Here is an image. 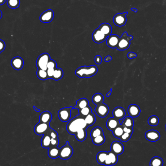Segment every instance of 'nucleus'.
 I'll return each instance as SVG.
<instances>
[{
    "instance_id": "473e14b6",
    "label": "nucleus",
    "mask_w": 166,
    "mask_h": 166,
    "mask_svg": "<svg viewBox=\"0 0 166 166\" xmlns=\"http://www.w3.org/2000/svg\"><path fill=\"white\" fill-rule=\"evenodd\" d=\"M113 134L115 138H117V139H120L121 138V136L123 134V127L121 126V124L120 126H118L115 129H114L112 131Z\"/></svg>"
},
{
    "instance_id": "f8f14e48",
    "label": "nucleus",
    "mask_w": 166,
    "mask_h": 166,
    "mask_svg": "<svg viewBox=\"0 0 166 166\" xmlns=\"http://www.w3.org/2000/svg\"><path fill=\"white\" fill-rule=\"evenodd\" d=\"M145 138L151 142H156L160 139V134L155 130H148L145 133Z\"/></svg>"
},
{
    "instance_id": "2f4dec72",
    "label": "nucleus",
    "mask_w": 166,
    "mask_h": 166,
    "mask_svg": "<svg viewBox=\"0 0 166 166\" xmlns=\"http://www.w3.org/2000/svg\"><path fill=\"white\" fill-rule=\"evenodd\" d=\"M92 140L94 144L99 146V145H102L104 143L105 141H106V138H105L104 134H103L99 135L96 138H93V139H92Z\"/></svg>"
},
{
    "instance_id": "58836bf2",
    "label": "nucleus",
    "mask_w": 166,
    "mask_h": 166,
    "mask_svg": "<svg viewBox=\"0 0 166 166\" xmlns=\"http://www.w3.org/2000/svg\"><path fill=\"white\" fill-rule=\"evenodd\" d=\"M46 135H49L51 139H59V135H58L57 132L54 130L53 129L51 128L50 129L48 133Z\"/></svg>"
},
{
    "instance_id": "a18cd8bd",
    "label": "nucleus",
    "mask_w": 166,
    "mask_h": 166,
    "mask_svg": "<svg viewBox=\"0 0 166 166\" xmlns=\"http://www.w3.org/2000/svg\"><path fill=\"white\" fill-rule=\"evenodd\" d=\"M6 48V43L2 40H0V53L5 50Z\"/></svg>"
},
{
    "instance_id": "49530a36",
    "label": "nucleus",
    "mask_w": 166,
    "mask_h": 166,
    "mask_svg": "<svg viewBox=\"0 0 166 166\" xmlns=\"http://www.w3.org/2000/svg\"><path fill=\"white\" fill-rule=\"evenodd\" d=\"M54 70L55 69H47L46 70L48 79H52L54 74Z\"/></svg>"
},
{
    "instance_id": "ddd939ff",
    "label": "nucleus",
    "mask_w": 166,
    "mask_h": 166,
    "mask_svg": "<svg viewBox=\"0 0 166 166\" xmlns=\"http://www.w3.org/2000/svg\"><path fill=\"white\" fill-rule=\"evenodd\" d=\"M124 148L123 144L118 141H114L111 145V151L117 155L122 154L124 152Z\"/></svg>"
},
{
    "instance_id": "7ed1b4c3",
    "label": "nucleus",
    "mask_w": 166,
    "mask_h": 166,
    "mask_svg": "<svg viewBox=\"0 0 166 166\" xmlns=\"http://www.w3.org/2000/svg\"><path fill=\"white\" fill-rule=\"evenodd\" d=\"M133 39L132 36L128 35L126 32H124L120 38L117 49L119 51H125L130 47L131 40Z\"/></svg>"
},
{
    "instance_id": "a19ab883",
    "label": "nucleus",
    "mask_w": 166,
    "mask_h": 166,
    "mask_svg": "<svg viewBox=\"0 0 166 166\" xmlns=\"http://www.w3.org/2000/svg\"><path fill=\"white\" fill-rule=\"evenodd\" d=\"M57 68V63L54 60L51 59L47 64V69H55Z\"/></svg>"
},
{
    "instance_id": "423d86ee",
    "label": "nucleus",
    "mask_w": 166,
    "mask_h": 166,
    "mask_svg": "<svg viewBox=\"0 0 166 166\" xmlns=\"http://www.w3.org/2000/svg\"><path fill=\"white\" fill-rule=\"evenodd\" d=\"M73 107H65L60 109L58 112V116L59 119L62 122H68L71 118V112Z\"/></svg>"
},
{
    "instance_id": "9d476101",
    "label": "nucleus",
    "mask_w": 166,
    "mask_h": 166,
    "mask_svg": "<svg viewBox=\"0 0 166 166\" xmlns=\"http://www.w3.org/2000/svg\"><path fill=\"white\" fill-rule=\"evenodd\" d=\"M92 38L94 42L99 44L104 42L107 37L99 28H97L93 33Z\"/></svg>"
},
{
    "instance_id": "4d7b16f0",
    "label": "nucleus",
    "mask_w": 166,
    "mask_h": 166,
    "mask_svg": "<svg viewBox=\"0 0 166 166\" xmlns=\"http://www.w3.org/2000/svg\"></svg>"
},
{
    "instance_id": "393cba45",
    "label": "nucleus",
    "mask_w": 166,
    "mask_h": 166,
    "mask_svg": "<svg viewBox=\"0 0 166 166\" xmlns=\"http://www.w3.org/2000/svg\"><path fill=\"white\" fill-rule=\"evenodd\" d=\"M92 101L94 104L97 106L101 103H103L104 101V97L100 93H97L93 96Z\"/></svg>"
},
{
    "instance_id": "f03ea898",
    "label": "nucleus",
    "mask_w": 166,
    "mask_h": 166,
    "mask_svg": "<svg viewBox=\"0 0 166 166\" xmlns=\"http://www.w3.org/2000/svg\"><path fill=\"white\" fill-rule=\"evenodd\" d=\"M98 72V68L95 65L90 66H82L75 70V74L78 77L83 78H90L96 75Z\"/></svg>"
},
{
    "instance_id": "79ce46f5",
    "label": "nucleus",
    "mask_w": 166,
    "mask_h": 166,
    "mask_svg": "<svg viewBox=\"0 0 166 166\" xmlns=\"http://www.w3.org/2000/svg\"><path fill=\"white\" fill-rule=\"evenodd\" d=\"M59 144V139H51V146L50 147H57Z\"/></svg>"
},
{
    "instance_id": "aec40b11",
    "label": "nucleus",
    "mask_w": 166,
    "mask_h": 166,
    "mask_svg": "<svg viewBox=\"0 0 166 166\" xmlns=\"http://www.w3.org/2000/svg\"><path fill=\"white\" fill-rule=\"evenodd\" d=\"M52 115L49 111H45L41 113L40 115V122H43L45 123H50L51 121H52Z\"/></svg>"
},
{
    "instance_id": "4468645a",
    "label": "nucleus",
    "mask_w": 166,
    "mask_h": 166,
    "mask_svg": "<svg viewBox=\"0 0 166 166\" xmlns=\"http://www.w3.org/2000/svg\"><path fill=\"white\" fill-rule=\"evenodd\" d=\"M120 37L117 35H111L108 36L107 40V44L110 48H117Z\"/></svg>"
},
{
    "instance_id": "de8ad7c7",
    "label": "nucleus",
    "mask_w": 166,
    "mask_h": 166,
    "mask_svg": "<svg viewBox=\"0 0 166 166\" xmlns=\"http://www.w3.org/2000/svg\"><path fill=\"white\" fill-rule=\"evenodd\" d=\"M127 57L129 59H135V57H137V55L134 52H129L127 54Z\"/></svg>"
},
{
    "instance_id": "c9c22d12",
    "label": "nucleus",
    "mask_w": 166,
    "mask_h": 166,
    "mask_svg": "<svg viewBox=\"0 0 166 166\" xmlns=\"http://www.w3.org/2000/svg\"><path fill=\"white\" fill-rule=\"evenodd\" d=\"M159 122V119L156 116L153 115L149 118L148 123L152 126H156Z\"/></svg>"
},
{
    "instance_id": "864d4df0",
    "label": "nucleus",
    "mask_w": 166,
    "mask_h": 166,
    "mask_svg": "<svg viewBox=\"0 0 166 166\" xmlns=\"http://www.w3.org/2000/svg\"><path fill=\"white\" fill-rule=\"evenodd\" d=\"M33 108H34V110H35L36 111V112H40V109H38V108H37L36 107H35V106H34L33 107Z\"/></svg>"
},
{
    "instance_id": "f257e3e1",
    "label": "nucleus",
    "mask_w": 166,
    "mask_h": 166,
    "mask_svg": "<svg viewBox=\"0 0 166 166\" xmlns=\"http://www.w3.org/2000/svg\"><path fill=\"white\" fill-rule=\"evenodd\" d=\"M88 127V126L85 122L84 118L78 115L76 117L69 120L66 126V129L69 133L74 135L79 130L82 129H87Z\"/></svg>"
},
{
    "instance_id": "a878e982",
    "label": "nucleus",
    "mask_w": 166,
    "mask_h": 166,
    "mask_svg": "<svg viewBox=\"0 0 166 166\" xmlns=\"http://www.w3.org/2000/svg\"><path fill=\"white\" fill-rule=\"evenodd\" d=\"M51 138L48 135H44L41 141V144L43 148L48 149L51 146Z\"/></svg>"
},
{
    "instance_id": "1a4fd4ad",
    "label": "nucleus",
    "mask_w": 166,
    "mask_h": 166,
    "mask_svg": "<svg viewBox=\"0 0 166 166\" xmlns=\"http://www.w3.org/2000/svg\"><path fill=\"white\" fill-rule=\"evenodd\" d=\"M94 111L96 112V114L101 117V118H105L108 114L109 112V108L107 105L105 103H101L100 105L96 106Z\"/></svg>"
},
{
    "instance_id": "9b49d317",
    "label": "nucleus",
    "mask_w": 166,
    "mask_h": 166,
    "mask_svg": "<svg viewBox=\"0 0 166 166\" xmlns=\"http://www.w3.org/2000/svg\"><path fill=\"white\" fill-rule=\"evenodd\" d=\"M54 18V12L52 9H48L42 13L40 16V20L43 23H49Z\"/></svg>"
},
{
    "instance_id": "39448f33",
    "label": "nucleus",
    "mask_w": 166,
    "mask_h": 166,
    "mask_svg": "<svg viewBox=\"0 0 166 166\" xmlns=\"http://www.w3.org/2000/svg\"><path fill=\"white\" fill-rule=\"evenodd\" d=\"M74 150L70 146L69 141L66 142V144L60 149L59 156L61 159L67 160L70 159L73 155Z\"/></svg>"
},
{
    "instance_id": "f3484780",
    "label": "nucleus",
    "mask_w": 166,
    "mask_h": 166,
    "mask_svg": "<svg viewBox=\"0 0 166 166\" xmlns=\"http://www.w3.org/2000/svg\"><path fill=\"white\" fill-rule=\"evenodd\" d=\"M113 116L116 119L120 121L122 120L126 117V111L121 107H117L113 111Z\"/></svg>"
},
{
    "instance_id": "13d9d810",
    "label": "nucleus",
    "mask_w": 166,
    "mask_h": 166,
    "mask_svg": "<svg viewBox=\"0 0 166 166\" xmlns=\"http://www.w3.org/2000/svg\"></svg>"
},
{
    "instance_id": "09e8293b",
    "label": "nucleus",
    "mask_w": 166,
    "mask_h": 166,
    "mask_svg": "<svg viewBox=\"0 0 166 166\" xmlns=\"http://www.w3.org/2000/svg\"><path fill=\"white\" fill-rule=\"evenodd\" d=\"M104 165H105V166H112V163H111V160H110L109 156H108V155L107 156L106 161H105Z\"/></svg>"
},
{
    "instance_id": "72a5a7b5",
    "label": "nucleus",
    "mask_w": 166,
    "mask_h": 166,
    "mask_svg": "<svg viewBox=\"0 0 166 166\" xmlns=\"http://www.w3.org/2000/svg\"><path fill=\"white\" fill-rule=\"evenodd\" d=\"M36 74H37L38 78L41 80H46L48 79L46 70L38 69V70L36 72Z\"/></svg>"
},
{
    "instance_id": "412c9836",
    "label": "nucleus",
    "mask_w": 166,
    "mask_h": 166,
    "mask_svg": "<svg viewBox=\"0 0 166 166\" xmlns=\"http://www.w3.org/2000/svg\"><path fill=\"white\" fill-rule=\"evenodd\" d=\"M89 106V103L88 100L85 98H82L77 101L76 105L73 107V109L79 110Z\"/></svg>"
},
{
    "instance_id": "dca6fc26",
    "label": "nucleus",
    "mask_w": 166,
    "mask_h": 166,
    "mask_svg": "<svg viewBox=\"0 0 166 166\" xmlns=\"http://www.w3.org/2000/svg\"><path fill=\"white\" fill-rule=\"evenodd\" d=\"M11 66L16 70H21L24 65V61L21 57L16 56L14 57L11 61Z\"/></svg>"
},
{
    "instance_id": "ea45409f",
    "label": "nucleus",
    "mask_w": 166,
    "mask_h": 166,
    "mask_svg": "<svg viewBox=\"0 0 166 166\" xmlns=\"http://www.w3.org/2000/svg\"><path fill=\"white\" fill-rule=\"evenodd\" d=\"M131 136H132V135L124 132L123 134L121 136V138L119 139L122 142H126L130 140V139H131Z\"/></svg>"
},
{
    "instance_id": "5fc2aeb1",
    "label": "nucleus",
    "mask_w": 166,
    "mask_h": 166,
    "mask_svg": "<svg viewBox=\"0 0 166 166\" xmlns=\"http://www.w3.org/2000/svg\"><path fill=\"white\" fill-rule=\"evenodd\" d=\"M131 10H132V11H134V12H135V13H136V12H138V9H136V8H131Z\"/></svg>"
},
{
    "instance_id": "4be33fe9",
    "label": "nucleus",
    "mask_w": 166,
    "mask_h": 166,
    "mask_svg": "<svg viewBox=\"0 0 166 166\" xmlns=\"http://www.w3.org/2000/svg\"><path fill=\"white\" fill-rule=\"evenodd\" d=\"M60 149L57 147H50L49 148L48 154L51 159H56L59 156Z\"/></svg>"
},
{
    "instance_id": "c03bdc74",
    "label": "nucleus",
    "mask_w": 166,
    "mask_h": 166,
    "mask_svg": "<svg viewBox=\"0 0 166 166\" xmlns=\"http://www.w3.org/2000/svg\"><path fill=\"white\" fill-rule=\"evenodd\" d=\"M95 62L96 63L97 65H100L101 64L102 62V56L100 55H96L94 59Z\"/></svg>"
},
{
    "instance_id": "4c0bfd02",
    "label": "nucleus",
    "mask_w": 166,
    "mask_h": 166,
    "mask_svg": "<svg viewBox=\"0 0 166 166\" xmlns=\"http://www.w3.org/2000/svg\"><path fill=\"white\" fill-rule=\"evenodd\" d=\"M108 155L109 156V159L111 160L112 165H115L117 164L118 160V155L115 154L114 153H113L111 151L108 152Z\"/></svg>"
},
{
    "instance_id": "e433bc0d",
    "label": "nucleus",
    "mask_w": 166,
    "mask_h": 166,
    "mask_svg": "<svg viewBox=\"0 0 166 166\" xmlns=\"http://www.w3.org/2000/svg\"><path fill=\"white\" fill-rule=\"evenodd\" d=\"M78 112H79V115L81 117L84 118L87 115L89 114L90 113L92 112V109L89 106L81 109V110H78Z\"/></svg>"
},
{
    "instance_id": "b1692460",
    "label": "nucleus",
    "mask_w": 166,
    "mask_h": 166,
    "mask_svg": "<svg viewBox=\"0 0 166 166\" xmlns=\"http://www.w3.org/2000/svg\"><path fill=\"white\" fill-rule=\"evenodd\" d=\"M107 155L108 152L106 151H101L98 153L96 156L97 162L101 165H104Z\"/></svg>"
},
{
    "instance_id": "6ab92c4d",
    "label": "nucleus",
    "mask_w": 166,
    "mask_h": 166,
    "mask_svg": "<svg viewBox=\"0 0 166 166\" xmlns=\"http://www.w3.org/2000/svg\"><path fill=\"white\" fill-rule=\"evenodd\" d=\"M98 28L107 37L111 35V33L112 32V28L111 25L109 23H106V22L101 24Z\"/></svg>"
},
{
    "instance_id": "37998d69",
    "label": "nucleus",
    "mask_w": 166,
    "mask_h": 166,
    "mask_svg": "<svg viewBox=\"0 0 166 166\" xmlns=\"http://www.w3.org/2000/svg\"><path fill=\"white\" fill-rule=\"evenodd\" d=\"M122 127H123V132L127 133L130 134L131 135L133 134V133L134 130L133 128L123 126H122Z\"/></svg>"
},
{
    "instance_id": "c756f323",
    "label": "nucleus",
    "mask_w": 166,
    "mask_h": 166,
    "mask_svg": "<svg viewBox=\"0 0 166 166\" xmlns=\"http://www.w3.org/2000/svg\"><path fill=\"white\" fill-rule=\"evenodd\" d=\"M164 161L159 156H154L151 159L150 162V166H163Z\"/></svg>"
},
{
    "instance_id": "cd10ccee",
    "label": "nucleus",
    "mask_w": 166,
    "mask_h": 166,
    "mask_svg": "<svg viewBox=\"0 0 166 166\" xmlns=\"http://www.w3.org/2000/svg\"><path fill=\"white\" fill-rule=\"evenodd\" d=\"M64 73L63 69L61 68H56L54 70V74H53L52 79L55 81H59L61 79L63 76Z\"/></svg>"
},
{
    "instance_id": "bb28decb",
    "label": "nucleus",
    "mask_w": 166,
    "mask_h": 166,
    "mask_svg": "<svg viewBox=\"0 0 166 166\" xmlns=\"http://www.w3.org/2000/svg\"><path fill=\"white\" fill-rule=\"evenodd\" d=\"M84 120H85V122L87 123V126L89 127L94 124L96 121V117L95 115L92 112H91L88 115L86 116L84 118Z\"/></svg>"
},
{
    "instance_id": "6e6552de",
    "label": "nucleus",
    "mask_w": 166,
    "mask_h": 166,
    "mask_svg": "<svg viewBox=\"0 0 166 166\" xmlns=\"http://www.w3.org/2000/svg\"><path fill=\"white\" fill-rule=\"evenodd\" d=\"M128 12L124 13H119L116 14L113 19V21L116 26L121 27L124 26L126 23V15L128 14Z\"/></svg>"
},
{
    "instance_id": "5701e85b",
    "label": "nucleus",
    "mask_w": 166,
    "mask_h": 166,
    "mask_svg": "<svg viewBox=\"0 0 166 166\" xmlns=\"http://www.w3.org/2000/svg\"><path fill=\"white\" fill-rule=\"evenodd\" d=\"M87 129H82L81 130L77 131L76 133L74 134L75 138L78 141L81 142L84 141L87 138Z\"/></svg>"
},
{
    "instance_id": "6e6d98bb",
    "label": "nucleus",
    "mask_w": 166,
    "mask_h": 166,
    "mask_svg": "<svg viewBox=\"0 0 166 166\" xmlns=\"http://www.w3.org/2000/svg\"><path fill=\"white\" fill-rule=\"evenodd\" d=\"M2 12L1 10H0V19H1L2 17Z\"/></svg>"
},
{
    "instance_id": "0eeeda50",
    "label": "nucleus",
    "mask_w": 166,
    "mask_h": 166,
    "mask_svg": "<svg viewBox=\"0 0 166 166\" xmlns=\"http://www.w3.org/2000/svg\"><path fill=\"white\" fill-rule=\"evenodd\" d=\"M50 128L51 127L49 123L40 122L36 125L34 131L35 133L38 135H44L48 133Z\"/></svg>"
},
{
    "instance_id": "20e7f679",
    "label": "nucleus",
    "mask_w": 166,
    "mask_h": 166,
    "mask_svg": "<svg viewBox=\"0 0 166 166\" xmlns=\"http://www.w3.org/2000/svg\"><path fill=\"white\" fill-rule=\"evenodd\" d=\"M51 57L48 53H43L38 57L36 60V65L38 69L47 70V64L51 60Z\"/></svg>"
},
{
    "instance_id": "8fccbe9b",
    "label": "nucleus",
    "mask_w": 166,
    "mask_h": 166,
    "mask_svg": "<svg viewBox=\"0 0 166 166\" xmlns=\"http://www.w3.org/2000/svg\"><path fill=\"white\" fill-rule=\"evenodd\" d=\"M112 59V57H111L110 55H108V56H106L105 58V61L106 62H108L110 61Z\"/></svg>"
},
{
    "instance_id": "2eb2a0df",
    "label": "nucleus",
    "mask_w": 166,
    "mask_h": 166,
    "mask_svg": "<svg viewBox=\"0 0 166 166\" xmlns=\"http://www.w3.org/2000/svg\"><path fill=\"white\" fill-rule=\"evenodd\" d=\"M127 111L129 115L132 118L138 117L141 112L140 107L135 104H132L129 106Z\"/></svg>"
},
{
    "instance_id": "603ef678",
    "label": "nucleus",
    "mask_w": 166,
    "mask_h": 166,
    "mask_svg": "<svg viewBox=\"0 0 166 166\" xmlns=\"http://www.w3.org/2000/svg\"><path fill=\"white\" fill-rule=\"evenodd\" d=\"M6 0H0V6L3 5L6 2Z\"/></svg>"
},
{
    "instance_id": "c85d7f7f",
    "label": "nucleus",
    "mask_w": 166,
    "mask_h": 166,
    "mask_svg": "<svg viewBox=\"0 0 166 166\" xmlns=\"http://www.w3.org/2000/svg\"><path fill=\"white\" fill-rule=\"evenodd\" d=\"M121 125L123 127L133 128L134 126V121L133 118L130 117H126L123 119V121L121 123Z\"/></svg>"
},
{
    "instance_id": "3c124183",
    "label": "nucleus",
    "mask_w": 166,
    "mask_h": 166,
    "mask_svg": "<svg viewBox=\"0 0 166 166\" xmlns=\"http://www.w3.org/2000/svg\"><path fill=\"white\" fill-rule=\"evenodd\" d=\"M112 88H111L110 90H109V92H108L107 94V95H106V96H107V97H110V96H111V94H112Z\"/></svg>"
},
{
    "instance_id": "7c9ffc66",
    "label": "nucleus",
    "mask_w": 166,
    "mask_h": 166,
    "mask_svg": "<svg viewBox=\"0 0 166 166\" xmlns=\"http://www.w3.org/2000/svg\"><path fill=\"white\" fill-rule=\"evenodd\" d=\"M103 134V131L102 129L100 127H96L94 128L90 133V136L91 139L96 138L99 135Z\"/></svg>"
},
{
    "instance_id": "a211bd4d",
    "label": "nucleus",
    "mask_w": 166,
    "mask_h": 166,
    "mask_svg": "<svg viewBox=\"0 0 166 166\" xmlns=\"http://www.w3.org/2000/svg\"><path fill=\"white\" fill-rule=\"evenodd\" d=\"M106 125L108 130L112 131L116 128L120 126L121 123L120 121L116 119L114 117H112L108 119Z\"/></svg>"
},
{
    "instance_id": "f704fd0d",
    "label": "nucleus",
    "mask_w": 166,
    "mask_h": 166,
    "mask_svg": "<svg viewBox=\"0 0 166 166\" xmlns=\"http://www.w3.org/2000/svg\"><path fill=\"white\" fill-rule=\"evenodd\" d=\"M8 7L11 9H16L20 5V0H7Z\"/></svg>"
}]
</instances>
